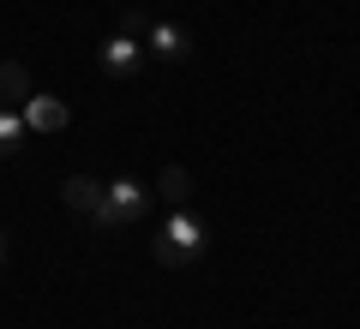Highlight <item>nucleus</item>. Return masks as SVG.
I'll return each instance as SVG.
<instances>
[{
    "label": "nucleus",
    "instance_id": "1",
    "mask_svg": "<svg viewBox=\"0 0 360 329\" xmlns=\"http://www.w3.org/2000/svg\"><path fill=\"white\" fill-rule=\"evenodd\" d=\"M205 246H210L205 222H198V215L186 210V203H180V210L162 222V228H156L150 252H156V264H162V269H193L198 257H205Z\"/></svg>",
    "mask_w": 360,
    "mask_h": 329
},
{
    "label": "nucleus",
    "instance_id": "2",
    "mask_svg": "<svg viewBox=\"0 0 360 329\" xmlns=\"http://www.w3.org/2000/svg\"><path fill=\"white\" fill-rule=\"evenodd\" d=\"M144 215H150V186H139V180H115V186H103V203H96V228L115 234V228H139Z\"/></svg>",
    "mask_w": 360,
    "mask_h": 329
},
{
    "label": "nucleus",
    "instance_id": "3",
    "mask_svg": "<svg viewBox=\"0 0 360 329\" xmlns=\"http://www.w3.org/2000/svg\"><path fill=\"white\" fill-rule=\"evenodd\" d=\"M96 66H103L108 78H120V84H132V78H139V66H144V42L139 36H108L103 48H96Z\"/></svg>",
    "mask_w": 360,
    "mask_h": 329
},
{
    "label": "nucleus",
    "instance_id": "4",
    "mask_svg": "<svg viewBox=\"0 0 360 329\" xmlns=\"http://www.w3.org/2000/svg\"><path fill=\"white\" fill-rule=\"evenodd\" d=\"M193 30H180V25H162L156 18L150 30H144V54H156V60H168V66H180V60H193Z\"/></svg>",
    "mask_w": 360,
    "mask_h": 329
},
{
    "label": "nucleus",
    "instance_id": "5",
    "mask_svg": "<svg viewBox=\"0 0 360 329\" xmlns=\"http://www.w3.org/2000/svg\"><path fill=\"white\" fill-rule=\"evenodd\" d=\"M18 114H25V132H42V138H49V132H66L72 108H66L60 96H30L25 108H18Z\"/></svg>",
    "mask_w": 360,
    "mask_h": 329
},
{
    "label": "nucleus",
    "instance_id": "6",
    "mask_svg": "<svg viewBox=\"0 0 360 329\" xmlns=\"http://www.w3.org/2000/svg\"><path fill=\"white\" fill-rule=\"evenodd\" d=\"M60 203H66V210H78V215H96V203H103V180L72 174V180L60 186Z\"/></svg>",
    "mask_w": 360,
    "mask_h": 329
},
{
    "label": "nucleus",
    "instance_id": "7",
    "mask_svg": "<svg viewBox=\"0 0 360 329\" xmlns=\"http://www.w3.org/2000/svg\"><path fill=\"white\" fill-rule=\"evenodd\" d=\"M30 96H37L30 90V72L18 60H0V108H25Z\"/></svg>",
    "mask_w": 360,
    "mask_h": 329
},
{
    "label": "nucleus",
    "instance_id": "8",
    "mask_svg": "<svg viewBox=\"0 0 360 329\" xmlns=\"http://www.w3.org/2000/svg\"><path fill=\"white\" fill-rule=\"evenodd\" d=\"M156 192H162L168 203H186V198H193V174H186V168H162V180H156Z\"/></svg>",
    "mask_w": 360,
    "mask_h": 329
},
{
    "label": "nucleus",
    "instance_id": "9",
    "mask_svg": "<svg viewBox=\"0 0 360 329\" xmlns=\"http://www.w3.org/2000/svg\"><path fill=\"white\" fill-rule=\"evenodd\" d=\"M18 138H25V114L18 108H0V156H13Z\"/></svg>",
    "mask_w": 360,
    "mask_h": 329
},
{
    "label": "nucleus",
    "instance_id": "10",
    "mask_svg": "<svg viewBox=\"0 0 360 329\" xmlns=\"http://www.w3.org/2000/svg\"><path fill=\"white\" fill-rule=\"evenodd\" d=\"M144 30H150L144 6H127V13H120V36H139V42H144Z\"/></svg>",
    "mask_w": 360,
    "mask_h": 329
},
{
    "label": "nucleus",
    "instance_id": "11",
    "mask_svg": "<svg viewBox=\"0 0 360 329\" xmlns=\"http://www.w3.org/2000/svg\"><path fill=\"white\" fill-rule=\"evenodd\" d=\"M0 264H6V234H0Z\"/></svg>",
    "mask_w": 360,
    "mask_h": 329
}]
</instances>
